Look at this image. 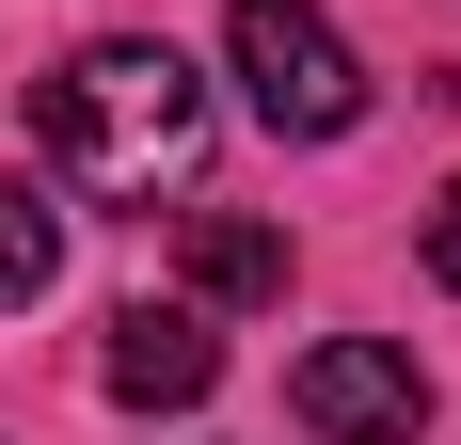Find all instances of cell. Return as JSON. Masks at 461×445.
I'll use <instances>...</instances> for the list:
<instances>
[{
    "label": "cell",
    "instance_id": "1",
    "mask_svg": "<svg viewBox=\"0 0 461 445\" xmlns=\"http://www.w3.org/2000/svg\"><path fill=\"white\" fill-rule=\"evenodd\" d=\"M32 143H48V176L95 191V207H159V191H191V159H207V80H191L159 32H95L80 64L32 95Z\"/></svg>",
    "mask_w": 461,
    "mask_h": 445
},
{
    "label": "cell",
    "instance_id": "2",
    "mask_svg": "<svg viewBox=\"0 0 461 445\" xmlns=\"http://www.w3.org/2000/svg\"><path fill=\"white\" fill-rule=\"evenodd\" d=\"M223 48H239L255 128H286V143H350L366 128V64H350V32L319 0H223Z\"/></svg>",
    "mask_w": 461,
    "mask_h": 445
},
{
    "label": "cell",
    "instance_id": "3",
    "mask_svg": "<svg viewBox=\"0 0 461 445\" xmlns=\"http://www.w3.org/2000/svg\"><path fill=\"white\" fill-rule=\"evenodd\" d=\"M286 413H303L319 445H414V430H429V366L382 350V334H319L303 382H286Z\"/></svg>",
    "mask_w": 461,
    "mask_h": 445
},
{
    "label": "cell",
    "instance_id": "4",
    "mask_svg": "<svg viewBox=\"0 0 461 445\" xmlns=\"http://www.w3.org/2000/svg\"><path fill=\"white\" fill-rule=\"evenodd\" d=\"M207 382H223V334H207L191 303H128L112 318V398L128 413H191Z\"/></svg>",
    "mask_w": 461,
    "mask_h": 445
},
{
    "label": "cell",
    "instance_id": "5",
    "mask_svg": "<svg viewBox=\"0 0 461 445\" xmlns=\"http://www.w3.org/2000/svg\"><path fill=\"white\" fill-rule=\"evenodd\" d=\"M191 286H207V303H271V286H286V239L239 222V207H207V222H191Z\"/></svg>",
    "mask_w": 461,
    "mask_h": 445
},
{
    "label": "cell",
    "instance_id": "6",
    "mask_svg": "<svg viewBox=\"0 0 461 445\" xmlns=\"http://www.w3.org/2000/svg\"><path fill=\"white\" fill-rule=\"evenodd\" d=\"M48 286H64V222L0 176V303H48Z\"/></svg>",
    "mask_w": 461,
    "mask_h": 445
},
{
    "label": "cell",
    "instance_id": "7",
    "mask_svg": "<svg viewBox=\"0 0 461 445\" xmlns=\"http://www.w3.org/2000/svg\"><path fill=\"white\" fill-rule=\"evenodd\" d=\"M429 270H446V286H461V191H446V207H429Z\"/></svg>",
    "mask_w": 461,
    "mask_h": 445
}]
</instances>
